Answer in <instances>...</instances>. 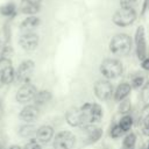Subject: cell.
Returning a JSON list of instances; mask_svg holds the SVG:
<instances>
[{
	"label": "cell",
	"mask_w": 149,
	"mask_h": 149,
	"mask_svg": "<svg viewBox=\"0 0 149 149\" xmlns=\"http://www.w3.org/2000/svg\"><path fill=\"white\" fill-rule=\"evenodd\" d=\"M108 49L116 57H126L133 49V40L125 33L115 34L108 43Z\"/></svg>",
	"instance_id": "cell-1"
},
{
	"label": "cell",
	"mask_w": 149,
	"mask_h": 149,
	"mask_svg": "<svg viewBox=\"0 0 149 149\" xmlns=\"http://www.w3.org/2000/svg\"><path fill=\"white\" fill-rule=\"evenodd\" d=\"M99 71L105 79L114 80L123 74L125 69H123V64L120 59L108 57V58H105L100 63Z\"/></svg>",
	"instance_id": "cell-2"
},
{
	"label": "cell",
	"mask_w": 149,
	"mask_h": 149,
	"mask_svg": "<svg viewBox=\"0 0 149 149\" xmlns=\"http://www.w3.org/2000/svg\"><path fill=\"white\" fill-rule=\"evenodd\" d=\"M137 19V13L135 10L134 7H120L119 9H116L112 16V21L116 27H128L132 26Z\"/></svg>",
	"instance_id": "cell-3"
},
{
	"label": "cell",
	"mask_w": 149,
	"mask_h": 149,
	"mask_svg": "<svg viewBox=\"0 0 149 149\" xmlns=\"http://www.w3.org/2000/svg\"><path fill=\"white\" fill-rule=\"evenodd\" d=\"M81 113L84 114L87 125H97L102 120L104 109L99 102H85L80 107Z\"/></svg>",
	"instance_id": "cell-4"
},
{
	"label": "cell",
	"mask_w": 149,
	"mask_h": 149,
	"mask_svg": "<svg viewBox=\"0 0 149 149\" xmlns=\"http://www.w3.org/2000/svg\"><path fill=\"white\" fill-rule=\"evenodd\" d=\"M114 85L108 79H98L93 84V92L98 100L100 101H108L113 98L114 94Z\"/></svg>",
	"instance_id": "cell-5"
},
{
	"label": "cell",
	"mask_w": 149,
	"mask_h": 149,
	"mask_svg": "<svg viewBox=\"0 0 149 149\" xmlns=\"http://www.w3.org/2000/svg\"><path fill=\"white\" fill-rule=\"evenodd\" d=\"M77 143L76 135L70 130H61L58 132L52 140L54 149H74Z\"/></svg>",
	"instance_id": "cell-6"
},
{
	"label": "cell",
	"mask_w": 149,
	"mask_h": 149,
	"mask_svg": "<svg viewBox=\"0 0 149 149\" xmlns=\"http://www.w3.org/2000/svg\"><path fill=\"white\" fill-rule=\"evenodd\" d=\"M35 70V62L33 59L22 61L15 71V81L19 84L30 83V78Z\"/></svg>",
	"instance_id": "cell-7"
},
{
	"label": "cell",
	"mask_w": 149,
	"mask_h": 149,
	"mask_svg": "<svg viewBox=\"0 0 149 149\" xmlns=\"http://www.w3.org/2000/svg\"><path fill=\"white\" fill-rule=\"evenodd\" d=\"M65 121L70 127L79 128V129H83L86 126H90V125H87L86 119H85L84 114L81 113L80 108L79 107H74V106L70 107L65 112Z\"/></svg>",
	"instance_id": "cell-8"
},
{
	"label": "cell",
	"mask_w": 149,
	"mask_h": 149,
	"mask_svg": "<svg viewBox=\"0 0 149 149\" xmlns=\"http://www.w3.org/2000/svg\"><path fill=\"white\" fill-rule=\"evenodd\" d=\"M135 52L139 61H143L147 57V41H146V30L143 26H139L134 36Z\"/></svg>",
	"instance_id": "cell-9"
},
{
	"label": "cell",
	"mask_w": 149,
	"mask_h": 149,
	"mask_svg": "<svg viewBox=\"0 0 149 149\" xmlns=\"http://www.w3.org/2000/svg\"><path fill=\"white\" fill-rule=\"evenodd\" d=\"M37 91H38L37 87L34 84H31V83L22 84L19 87V90L16 91L15 100L19 104H28V102H30V101L34 100Z\"/></svg>",
	"instance_id": "cell-10"
},
{
	"label": "cell",
	"mask_w": 149,
	"mask_h": 149,
	"mask_svg": "<svg viewBox=\"0 0 149 149\" xmlns=\"http://www.w3.org/2000/svg\"><path fill=\"white\" fill-rule=\"evenodd\" d=\"M19 45L24 51H34L40 44V36L34 31L22 33L17 40Z\"/></svg>",
	"instance_id": "cell-11"
},
{
	"label": "cell",
	"mask_w": 149,
	"mask_h": 149,
	"mask_svg": "<svg viewBox=\"0 0 149 149\" xmlns=\"http://www.w3.org/2000/svg\"><path fill=\"white\" fill-rule=\"evenodd\" d=\"M38 116H40V107L34 104L26 105L19 113V119L26 123H33L38 119Z\"/></svg>",
	"instance_id": "cell-12"
},
{
	"label": "cell",
	"mask_w": 149,
	"mask_h": 149,
	"mask_svg": "<svg viewBox=\"0 0 149 149\" xmlns=\"http://www.w3.org/2000/svg\"><path fill=\"white\" fill-rule=\"evenodd\" d=\"M54 136H55V130H54V127L50 125H42L37 127L35 133V139L41 144L50 143L54 140Z\"/></svg>",
	"instance_id": "cell-13"
},
{
	"label": "cell",
	"mask_w": 149,
	"mask_h": 149,
	"mask_svg": "<svg viewBox=\"0 0 149 149\" xmlns=\"http://www.w3.org/2000/svg\"><path fill=\"white\" fill-rule=\"evenodd\" d=\"M81 130H84V132L86 133V139H85V141H84V143H85L86 146L97 143V142L101 139V136H102V134H104V129H102L101 127H97V126H94V125L86 126V127L83 128Z\"/></svg>",
	"instance_id": "cell-14"
},
{
	"label": "cell",
	"mask_w": 149,
	"mask_h": 149,
	"mask_svg": "<svg viewBox=\"0 0 149 149\" xmlns=\"http://www.w3.org/2000/svg\"><path fill=\"white\" fill-rule=\"evenodd\" d=\"M132 86L130 83L128 81H121L118 84V86L114 90V94H113V100L115 102H120L127 98H129V94L132 92Z\"/></svg>",
	"instance_id": "cell-15"
},
{
	"label": "cell",
	"mask_w": 149,
	"mask_h": 149,
	"mask_svg": "<svg viewBox=\"0 0 149 149\" xmlns=\"http://www.w3.org/2000/svg\"><path fill=\"white\" fill-rule=\"evenodd\" d=\"M40 24H41V19L37 15H29V16H26L21 21V23H20V30L23 31V33L33 31Z\"/></svg>",
	"instance_id": "cell-16"
},
{
	"label": "cell",
	"mask_w": 149,
	"mask_h": 149,
	"mask_svg": "<svg viewBox=\"0 0 149 149\" xmlns=\"http://www.w3.org/2000/svg\"><path fill=\"white\" fill-rule=\"evenodd\" d=\"M51 100H52V93H51V91H49V90H40V91H37V93H36L33 102H34V105L41 107V106L47 105Z\"/></svg>",
	"instance_id": "cell-17"
},
{
	"label": "cell",
	"mask_w": 149,
	"mask_h": 149,
	"mask_svg": "<svg viewBox=\"0 0 149 149\" xmlns=\"http://www.w3.org/2000/svg\"><path fill=\"white\" fill-rule=\"evenodd\" d=\"M0 76H1V80L3 85H9L13 81H15V70L13 65H9L2 69L0 71Z\"/></svg>",
	"instance_id": "cell-18"
},
{
	"label": "cell",
	"mask_w": 149,
	"mask_h": 149,
	"mask_svg": "<svg viewBox=\"0 0 149 149\" xmlns=\"http://www.w3.org/2000/svg\"><path fill=\"white\" fill-rule=\"evenodd\" d=\"M16 10H17V5L14 1H9V2H6V3L0 6V15H2L5 17L15 16Z\"/></svg>",
	"instance_id": "cell-19"
},
{
	"label": "cell",
	"mask_w": 149,
	"mask_h": 149,
	"mask_svg": "<svg viewBox=\"0 0 149 149\" xmlns=\"http://www.w3.org/2000/svg\"><path fill=\"white\" fill-rule=\"evenodd\" d=\"M118 123H119L120 128L122 129V132L125 134H127L132 130V127L134 125V118L130 114H125L118 120Z\"/></svg>",
	"instance_id": "cell-20"
},
{
	"label": "cell",
	"mask_w": 149,
	"mask_h": 149,
	"mask_svg": "<svg viewBox=\"0 0 149 149\" xmlns=\"http://www.w3.org/2000/svg\"><path fill=\"white\" fill-rule=\"evenodd\" d=\"M36 126L34 123H24L22 126L19 127V130H17V134L23 137V139H31L33 135H35L36 133Z\"/></svg>",
	"instance_id": "cell-21"
},
{
	"label": "cell",
	"mask_w": 149,
	"mask_h": 149,
	"mask_svg": "<svg viewBox=\"0 0 149 149\" xmlns=\"http://www.w3.org/2000/svg\"><path fill=\"white\" fill-rule=\"evenodd\" d=\"M41 10V6L37 5V3H29V2H23L21 8H20V12L27 16L29 15H36L38 12Z\"/></svg>",
	"instance_id": "cell-22"
},
{
	"label": "cell",
	"mask_w": 149,
	"mask_h": 149,
	"mask_svg": "<svg viewBox=\"0 0 149 149\" xmlns=\"http://www.w3.org/2000/svg\"><path fill=\"white\" fill-rule=\"evenodd\" d=\"M136 141H137L136 133L134 132L127 133L122 140V149H134L136 146Z\"/></svg>",
	"instance_id": "cell-23"
},
{
	"label": "cell",
	"mask_w": 149,
	"mask_h": 149,
	"mask_svg": "<svg viewBox=\"0 0 149 149\" xmlns=\"http://www.w3.org/2000/svg\"><path fill=\"white\" fill-rule=\"evenodd\" d=\"M125 135V133L122 132V129L120 128L119 123L118 122H113L108 129V136L111 139H114V140H118L120 137H122Z\"/></svg>",
	"instance_id": "cell-24"
},
{
	"label": "cell",
	"mask_w": 149,
	"mask_h": 149,
	"mask_svg": "<svg viewBox=\"0 0 149 149\" xmlns=\"http://www.w3.org/2000/svg\"><path fill=\"white\" fill-rule=\"evenodd\" d=\"M129 83H130V86L133 90H141L143 87V85L146 84V78L142 74H135L132 77Z\"/></svg>",
	"instance_id": "cell-25"
},
{
	"label": "cell",
	"mask_w": 149,
	"mask_h": 149,
	"mask_svg": "<svg viewBox=\"0 0 149 149\" xmlns=\"http://www.w3.org/2000/svg\"><path fill=\"white\" fill-rule=\"evenodd\" d=\"M118 112L120 114H122V115L130 114V112H132V101H130L129 98H127V99H125V100H122V101L119 102Z\"/></svg>",
	"instance_id": "cell-26"
},
{
	"label": "cell",
	"mask_w": 149,
	"mask_h": 149,
	"mask_svg": "<svg viewBox=\"0 0 149 149\" xmlns=\"http://www.w3.org/2000/svg\"><path fill=\"white\" fill-rule=\"evenodd\" d=\"M140 98H141V101L144 102L146 105L149 104V81L143 85V87L141 88V93H140Z\"/></svg>",
	"instance_id": "cell-27"
},
{
	"label": "cell",
	"mask_w": 149,
	"mask_h": 149,
	"mask_svg": "<svg viewBox=\"0 0 149 149\" xmlns=\"http://www.w3.org/2000/svg\"><path fill=\"white\" fill-rule=\"evenodd\" d=\"M22 149H42V144L38 143L35 137H31V139L22 147Z\"/></svg>",
	"instance_id": "cell-28"
},
{
	"label": "cell",
	"mask_w": 149,
	"mask_h": 149,
	"mask_svg": "<svg viewBox=\"0 0 149 149\" xmlns=\"http://www.w3.org/2000/svg\"><path fill=\"white\" fill-rule=\"evenodd\" d=\"M14 54V50L10 45H5L3 49H2V52H1V57L3 58H10Z\"/></svg>",
	"instance_id": "cell-29"
},
{
	"label": "cell",
	"mask_w": 149,
	"mask_h": 149,
	"mask_svg": "<svg viewBox=\"0 0 149 149\" xmlns=\"http://www.w3.org/2000/svg\"><path fill=\"white\" fill-rule=\"evenodd\" d=\"M136 1L137 0H119V3H120V7L128 8V7H133L136 3Z\"/></svg>",
	"instance_id": "cell-30"
},
{
	"label": "cell",
	"mask_w": 149,
	"mask_h": 149,
	"mask_svg": "<svg viewBox=\"0 0 149 149\" xmlns=\"http://www.w3.org/2000/svg\"><path fill=\"white\" fill-rule=\"evenodd\" d=\"M141 68L146 71H149V57L148 56L143 61H141Z\"/></svg>",
	"instance_id": "cell-31"
},
{
	"label": "cell",
	"mask_w": 149,
	"mask_h": 149,
	"mask_svg": "<svg viewBox=\"0 0 149 149\" xmlns=\"http://www.w3.org/2000/svg\"><path fill=\"white\" fill-rule=\"evenodd\" d=\"M3 114H5V108H3V102H2V99L0 98V120L2 119V116H3Z\"/></svg>",
	"instance_id": "cell-32"
},
{
	"label": "cell",
	"mask_w": 149,
	"mask_h": 149,
	"mask_svg": "<svg viewBox=\"0 0 149 149\" xmlns=\"http://www.w3.org/2000/svg\"><path fill=\"white\" fill-rule=\"evenodd\" d=\"M141 132H142V134H143L144 136L149 137V126H147V127H142V128H141Z\"/></svg>",
	"instance_id": "cell-33"
},
{
	"label": "cell",
	"mask_w": 149,
	"mask_h": 149,
	"mask_svg": "<svg viewBox=\"0 0 149 149\" xmlns=\"http://www.w3.org/2000/svg\"><path fill=\"white\" fill-rule=\"evenodd\" d=\"M22 2H29V3H37V5H40L42 2V0H22Z\"/></svg>",
	"instance_id": "cell-34"
},
{
	"label": "cell",
	"mask_w": 149,
	"mask_h": 149,
	"mask_svg": "<svg viewBox=\"0 0 149 149\" xmlns=\"http://www.w3.org/2000/svg\"><path fill=\"white\" fill-rule=\"evenodd\" d=\"M7 149H22V147L19 146V144H12V146H9Z\"/></svg>",
	"instance_id": "cell-35"
},
{
	"label": "cell",
	"mask_w": 149,
	"mask_h": 149,
	"mask_svg": "<svg viewBox=\"0 0 149 149\" xmlns=\"http://www.w3.org/2000/svg\"><path fill=\"white\" fill-rule=\"evenodd\" d=\"M146 149H149V142H148V144H147V147H146Z\"/></svg>",
	"instance_id": "cell-36"
},
{
	"label": "cell",
	"mask_w": 149,
	"mask_h": 149,
	"mask_svg": "<svg viewBox=\"0 0 149 149\" xmlns=\"http://www.w3.org/2000/svg\"><path fill=\"white\" fill-rule=\"evenodd\" d=\"M0 149H3V148H2V146H1V144H0Z\"/></svg>",
	"instance_id": "cell-37"
},
{
	"label": "cell",
	"mask_w": 149,
	"mask_h": 149,
	"mask_svg": "<svg viewBox=\"0 0 149 149\" xmlns=\"http://www.w3.org/2000/svg\"><path fill=\"white\" fill-rule=\"evenodd\" d=\"M148 9H149V0H148Z\"/></svg>",
	"instance_id": "cell-38"
},
{
	"label": "cell",
	"mask_w": 149,
	"mask_h": 149,
	"mask_svg": "<svg viewBox=\"0 0 149 149\" xmlns=\"http://www.w3.org/2000/svg\"><path fill=\"white\" fill-rule=\"evenodd\" d=\"M142 149H146V148H142Z\"/></svg>",
	"instance_id": "cell-39"
}]
</instances>
